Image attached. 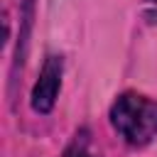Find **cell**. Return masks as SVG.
<instances>
[{"label":"cell","instance_id":"obj_4","mask_svg":"<svg viewBox=\"0 0 157 157\" xmlns=\"http://www.w3.org/2000/svg\"><path fill=\"white\" fill-rule=\"evenodd\" d=\"M152 2H157V0H152Z\"/></svg>","mask_w":157,"mask_h":157},{"label":"cell","instance_id":"obj_1","mask_svg":"<svg viewBox=\"0 0 157 157\" xmlns=\"http://www.w3.org/2000/svg\"><path fill=\"white\" fill-rule=\"evenodd\" d=\"M115 132L132 147H145L157 137V101L142 93H123L110 105Z\"/></svg>","mask_w":157,"mask_h":157},{"label":"cell","instance_id":"obj_3","mask_svg":"<svg viewBox=\"0 0 157 157\" xmlns=\"http://www.w3.org/2000/svg\"><path fill=\"white\" fill-rule=\"evenodd\" d=\"M64 157H93V155L88 152V132H86V130L76 132V137H74L71 145L66 147Z\"/></svg>","mask_w":157,"mask_h":157},{"label":"cell","instance_id":"obj_2","mask_svg":"<svg viewBox=\"0 0 157 157\" xmlns=\"http://www.w3.org/2000/svg\"><path fill=\"white\" fill-rule=\"evenodd\" d=\"M61 74H64V61L61 56H54L49 54L44 59V66L39 71V78L32 88V108L42 115H47L54 103H56V96H59V88H61Z\"/></svg>","mask_w":157,"mask_h":157}]
</instances>
